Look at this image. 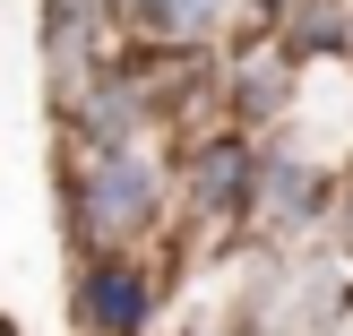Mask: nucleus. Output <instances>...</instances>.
<instances>
[{"mask_svg": "<svg viewBox=\"0 0 353 336\" xmlns=\"http://www.w3.org/2000/svg\"><path fill=\"white\" fill-rule=\"evenodd\" d=\"M78 216L95 241H130L138 224L155 216V172L138 164L130 147H103L95 164H86V190H78Z\"/></svg>", "mask_w": 353, "mask_h": 336, "instance_id": "nucleus-1", "label": "nucleus"}, {"mask_svg": "<svg viewBox=\"0 0 353 336\" xmlns=\"http://www.w3.org/2000/svg\"><path fill=\"white\" fill-rule=\"evenodd\" d=\"M259 155H241L233 138H216V147H199V164H190V190H199V207H216V216H233L241 190H250Z\"/></svg>", "mask_w": 353, "mask_h": 336, "instance_id": "nucleus-3", "label": "nucleus"}, {"mask_svg": "<svg viewBox=\"0 0 353 336\" xmlns=\"http://www.w3.org/2000/svg\"><path fill=\"white\" fill-rule=\"evenodd\" d=\"M86 319L103 336H138L147 328V276H138L130 259H103V268L86 276Z\"/></svg>", "mask_w": 353, "mask_h": 336, "instance_id": "nucleus-2", "label": "nucleus"}, {"mask_svg": "<svg viewBox=\"0 0 353 336\" xmlns=\"http://www.w3.org/2000/svg\"><path fill=\"white\" fill-rule=\"evenodd\" d=\"M216 9L224 0H138V17L155 34H199V26H216Z\"/></svg>", "mask_w": 353, "mask_h": 336, "instance_id": "nucleus-5", "label": "nucleus"}, {"mask_svg": "<svg viewBox=\"0 0 353 336\" xmlns=\"http://www.w3.org/2000/svg\"><path fill=\"white\" fill-rule=\"evenodd\" d=\"M259 199H268V216L302 224L310 207H319V172H310V164H293V155H268V164H259Z\"/></svg>", "mask_w": 353, "mask_h": 336, "instance_id": "nucleus-4", "label": "nucleus"}]
</instances>
